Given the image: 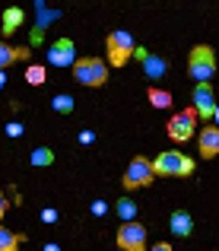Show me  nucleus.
Here are the masks:
<instances>
[{"label": "nucleus", "mask_w": 219, "mask_h": 251, "mask_svg": "<svg viewBox=\"0 0 219 251\" xmlns=\"http://www.w3.org/2000/svg\"><path fill=\"white\" fill-rule=\"evenodd\" d=\"M152 172H156V175H165V178H188L191 172H194V162L184 153H178V150H165V153L156 156Z\"/></svg>", "instance_id": "obj_1"}, {"label": "nucleus", "mask_w": 219, "mask_h": 251, "mask_svg": "<svg viewBox=\"0 0 219 251\" xmlns=\"http://www.w3.org/2000/svg\"><path fill=\"white\" fill-rule=\"evenodd\" d=\"M188 74L194 76L197 83H210V76L216 74V54H213V48H210V45H197V48H191Z\"/></svg>", "instance_id": "obj_2"}, {"label": "nucleus", "mask_w": 219, "mask_h": 251, "mask_svg": "<svg viewBox=\"0 0 219 251\" xmlns=\"http://www.w3.org/2000/svg\"><path fill=\"white\" fill-rule=\"evenodd\" d=\"M73 76L83 86H105L108 83V64H102V57H79L73 64Z\"/></svg>", "instance_id": "obj_3"}, {"label": "nucleus", "mask_w": 219, "mask_h": 251, "mask_svg": "<svg viewBox=\"0 0 219 251\" xmlns=\"http://www.w3.org/2000/svg\"><path fill=\"white\" fill-rule=\"evenodd\" d=\"M152 178H156L152 162L146 159V156H134V159H130V166H127V172H124V188H127V191L146 188V184H152Z\"/></svg>", "instance_id": "obj_4"}, {"label": "nucleus", "mask_w": 219, "mask_h": 251, "mask_svg": "<svg viewBox=\"0 0 219 251\" xmlns=\"http://www.w3.org/2000/svg\"><path fill=\"white\" fill-rule=\"evenodd\" d=\"M134 51H137V45L127 32H111L108 35V64L111 67H124Z\"/></svg>", "instance_id": "obj_5"}, {"label": "nucleus", "mask_w": 219, "mask_h": 251, "mask_svg": "<svg viewBox=\"0 0 219 251\" xmlns=\"http://www.w3.org/2000/svg\"><path fill=\"white\" fill-rule=\"evenodd\" d=\"M118 245L124 251H146V229L137 220L124 223V226L118 229Z\"/></svg>", "instance_id": "obj_6"}, {"label": "nucleus", "mask_w": 219, "mask_h": 251, "mask_svg": "<svg viewBox=\"0 0 219 251\" xmlns=\"http://www.w3.org/2000/svg\"><path fill=\"white\" fill-rule=\"evenodd\" d=\"M194 124H197V111L194 108L178 111V115L169 121V137H171V140H178V143H184L191 134H194Z\"/></svg>", "instance_id": "obj_7"}, {"label": "nucleus", "mask_w": 219, "mask_h": 251, "mask_svg": "<svg viewBox=\"0 0 219 251\" xmlns=\"http://www.w3.org/2000/svg\"><path fill=\"white\" fill-rule=\"evenodd\" d=\"M48 64L51 67H70L76 64V48H73L70 38H57L54 45L48 48Z\"/></svg>", "instance_id": "obj_8"}, {"label": "nucleus", "mask_w": 219, "mask_h": 251, "mask_svg": "<svg viewBox=\"0 0 219 251\" xmlns=\"http://www.w3.org/2000/svg\"><path fill=\"white\" fill-rule=\"evenodd\" d=\"M194 111H197V118H213V111H216V96H213V86L210 83H197V89H194Z\"/></svg>", "instance_id": "obj_9"}, {"label": "nucleus", "mask_w": 219, "mask_h": 251, "mask_svg": "<svg viewBox=\"0 0 219 251\" xmlns=\"http://www.w3.org/2000/svg\"><path fill=\"white\" fill-rule=\"evenodd\" d=\"M134 54L143 61V74L149 76V80H162V76L169 74V64H165V57H159V54H149V51H143V48H137Z\"/></svg>", "instance_id": "obj_10"}, {"label": "nucleus", "mask_w": 219, "mask_h": 251, "mask_svg": "<svg viewBox=\"0 0 219 251\" xmlns=\"http://www.w3.org/2000/svg\"><path fill=\"white\" fill-rule=\"evenodd\" d=\"M200 156H203V159L219 156V124L203 127V134H200Z\"/></svg>", "instance_id": "obj_11"}, {"label": "nucleus", "mask_w": 219, "mask_h": 251, "mask_svg": "<svg viewBox=\"0 0 219 251\" xmlns=\"http://www.w3.org/2000/svg\"><path fill=\"white\" fill-rule=\"evenodd\" d=\"M29 54H32V48H13V45L0 42V70H6L16 61H29Z\"/></svg>", "instance_id": "obj_12"}, {"label": "nucleus", "mask_w": 219, "mask_h": 251, "mask_svg": "<svg viewBox=\"0 0 219 251\" xmlns=\"http://www.w3.org/2000/svg\"><path fill=\"white\" fill-rule=\"evenodd\" d=\"M191 229H194V220H191V213H184V210H175V213H171V232H175V235H191Z\"/></svg>", "instance_id": "obj_13"}, {"label": "nucleus", "mask_w": 219, "mask_h": 251, "mask_svg": "<svg viewBox=\"0 0 219 251\" xmlns=\"http://www.w3.org/2000/svg\"><path fill=\"white\" fill-rule=\"evenodd\" d=\"M19 245H23V235L0 226V251H19Z\"/></svg>", "instance_id": "obj_14"}, {"label": "nucleus", "mask_w": 219, "mask_h": 251, "mask_svg": "<svg viewBox=\"0 0 219 251\" xmlns=\"http://www.w3.org/2000/svg\"><path fill=\"white\" fill-rule=\"evenodd\" d=\"M19 23H23V10H19V6H10V10L3 13V32H6V35H10V32H16Z\"/></svg>", "instance_id": "obj_15"}, {"label": "nucleus", "mask_w": 219, "mask_h": 251, "mask_svg": "<svg viewBox=\"0 0 219 251\" xmlns=\"http://www.w3.org/2000/svg\"><path fill=\"white\" fill-rule=\"evenodd\" d=\"M29 162H32L35 169H42V166H51V162H54V153H51L48 147H38V150H32Z\"/></svg>", "instance_id": "obj_16"}, {"label": "nucleus", "mask_w": 219, "mask_h": 251, "mask_svg": "<svg viewBox=\"0 0 219 251\" xmlns=\"http://www.w3.org/2000/svg\"><path fill=\"white\" fill-rule=\"evenodd\" d=\"M149 102H152V108H169V105H171V92H165V89H149Z\"/></svg>", "instance_id": "obj_17"}, {"label": "nucleus", "mask_w": 219, "mask_h": 251, "mask_svg": "<svg viewBox=\"0 0 219 251\" xmlns=\"http://www.w3.org/2000/svg\"><path fill=\"white\" fill-rule=\"evenodd\" d=\"M51 108H54L57 115H70L73 111V99L70 96H54L51 99Z\"/></svg>", "instance_id": "obj_18"}, {"label": "nucleus", "mask_w": 219, "mask_h": 251, "mask_svg": "<svg viewBox=\"0 0 219 251\" xmlns=\"http://www.w3.org/2000/svg\"><path fill=\"white\" fill-rule=\"evenodd\" d=\"M118 216H121L124 223H130L137 216V203L134 201H118Z\"/></svg>", "instance_id": "obj_19"}, {"label": "nucleus", "mask_w": 219, "mask_h": 251, "mask_svg": "<svg viewBox=\"0 0 219 251\" xmlns=\"http://www.w3.org/2000/svg\"><path fill=\"white\" fill-rule=\"evenodd\" d=\"M25 80H29L32 86H42V83H45V67H38V64H32V67L25 70Z\"/></svg>", "instance_id": "obj_20"}, {"label": "nucleus", "mask_w": 219, "mask_h": 251, "mask_svg": "<svg viewBox=\"0 0 219 251\" xmlns=\"http://www.w3.org/2000/svg\"><path fill=\"white\" fill-rule=\"evenodd\" d=\"M6 134H10V137H19V134H23V124H16V121L6 124Z\"/></svg>", "instance_id": "obj_21"}, {"label": "nucleus", "mask_w": 219, "mask_h": 251, "mask_svg": "<svg viewBox=\"0 0 219 251\" xmlns=\"http://www.w3.org/2000/svg\"><path fill=\"white\" fill-rule=\"evenodd\" d=\"M105 210H108V207H105L102 201H96V203H92V213H96V216H105Z\"/></svg>", "instance_id": "obj_22"}, {"label": "nucleus", "mask_w": 219, "mask_h": 251, "mask_svg": "<svg viewBox=\"0 0 219 251\" xmlns=\"http://www.w3.org/2000/svg\"><path fill=\"white\" fill-rule=\"evenodd\" d=\"M42 220H45V223H54V220H57V213H54V210H45Z\"/></svg>", "instance_id": "obj_23"}, {"label": "nucleus", "mask_w": 219, "mask_h": 251, "mask_svg": "<svg viewBox=\"0 0 219 251\" xmlns=\"http://www.w3.org/2000/svg\"><path fill=\"white\" fill-rule=\"evenodd\" d=\"M3 213H6V197H3V191H0V220H3Z\"/></svg>", "instance_id": "obj_24"}, {"label": "nucleus", "mask_w": 219, "mask_h": 251, "mask_svg": "<svg viewBox=\"0 0 219 251\" xmlns=\"http://www.w3.org/2000/svg\"><path fill=\"white\" fill-rule=\"evenodd\" d=\"M152 251H171L169 242H159V245H152Z\"/></svg>", "instance_id": "obj_25"}, {"label": "nucleus", "mask_w": 219, "mask_h": 251, "mask_svg": "<svg viewBox=\"0 0 219 251\" xmlns=\"http://www.w3.org/2000/svg\"><path fill=\"white\" fill-rule=\"evenodd\" d=\"M3 83H6V74H3V70H0V89H3Z\"/></svg>", "instance_id": "obj_26"}, {"label": "nucleus", "mask_w": 219, "mask_h": 251, "mask_svg": "<svg viewBox=\"0 0 219 251\" xmlns=\"http://www.w3.org/2000/svg\"><path fill=\"white\" fill-rule=\"evenodd\" d=\"M45 251H61V248H57V245H45Z\"/></svg>", "instance_id": "obj_27"}, {"label": "nucleus", "mask_w": 219, "mask_h": 251, "mask_svg": "<svg viewBox=\"0 0 219 251\" xmlns=\"http://www.w3.org/2000/svg\"><path fill=\"white\" fill-rule=\"evenodd\" d=\"M213 118H216V121H219V105H216V111H213Z\"/></svg>", "instance_id": "obj_28"}]
</instances>
